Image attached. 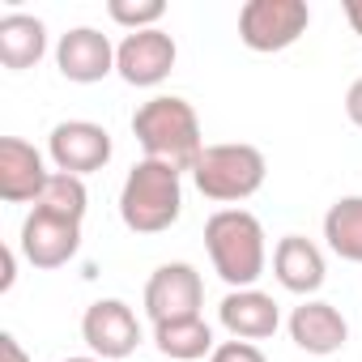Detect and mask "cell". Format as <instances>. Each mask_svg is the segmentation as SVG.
Segmentation results:
<instances>
[{
	"instance_id": "1",
	"label": "cell",
	"mask_w": 362,
	"mask_h": 362,
	"mask_svg": "<svg viewBox=\"0 0 362 362\" xmlns=\"http://www.w3.org/2000/svg\"><path fill=\"white\" fill-rule=\"evenodd\" d=\"M132 136L141 141L145 158L166 162L179 175L192 170L201 162V153H205L197 107L188 98H175V94H158V98L141 103L136 115H132Z\"/></svg>"
},
{
	"instance_id": "2",
	"label": "cell",
	"mask_w": 362,
	"mask_h": 362,
	"mask_svg": "<svg viewBox=\"0 0 362 362\" xmlns=\"http://www.w3.org/2000/svg\"><path fill=\"white\" fill-rule=\"evenodd\" d=\"M205 252H209L214 273L230 290H256V281L264 277V264H269L264 226L247 209H218L205 222Z\"/></svg>"
},
{
	"instance_id": "3",
	"label": "cell",
	"mask_w": 362,
	"mask_h": 362,
	"mask_svg": "<svg viewBox=\"0 0 362 362\" xmlns=\"http://www.w3.org/2000/svg\"><path fill=\"white\" fill-rule=\"evenodd\" d=\"M184 214V184H179V170L153 158H141L124 188H119V218L132 235H162L179 222Z\"/></svg>"
},
{
	"instance_id": "4",
	"label": "cell",
	"mask_w": 362,
	"mask_h": 362,
	"mask_svg": "<svg viewBox=\"0 0 362 362\" xmlns=\"http://www.w3.org/2000/svg\"><path fill=\"white\" fill-rule=\"evenodd\" d=\"M264 175H269V162L256 145L226 141V145H205L201 162L192 166V184L205 201L239 205L264 188Z\"/></svg>"
},
{
	"instance_id": "5",
	"label": "cell",
	"mask_w": 362,
	"mask_h": 362,
	"mask_svg": "<svg viewBox=\"0 0 362 362\" xmlns=\"http://www.w3.org/2000/svg\"><path fill=\"white\" fill-rule=\"evenodd\" d=\"M311 26L307 0H247L239 9V39L247 52L273 56L294 47Z\"/></svg>"
},
{
	"instance_id": "6",
	"label": "cell",
	"mask_w": 362,
	"mask_h": 362,
	"mask_svg": "<svg viewBox=\"0 0 362 362\" xmlns=\"http://www.w3.org/2000/svg\"><path fill=\"white\" fill-rule=\"evenodd\" d=\"M201 303H205V281L188 260L158 264L153 277L145 281V315L153 320V328L170 320H197Z\"/></svg>"
},
{
	"instance_id": "7",
	"label": "cell",
	"mask_w": 362,
	"mask_h": 362,
	"mask_svg": "<svg viewBox=\"0 0 362 362\" xmlns=\"http://www.w3.org/2000/svg\"><path fill=\"white\" fill-rule=\"evenodd\" d=\"M81 341L90 345L94 358L119 362V358L136 354V345H141V320H136V311L124 298H98L81 315Z\"/></svg>"
},
{
	"instance_id": "8",
	"label": "cell",
	"mask_w": 362,
	"mask_h": 362,
	"mask_svg": "<svg viewBox=\"0 0 362 362\" xmlns=\"http://www.w3.org/2000/svg\"><path fill=\"white\" fill-rule=\"evenodd\" d=\"M47 158L64 175H94L111 162V132L94 119H60L47 136Z\"/></svg>"
},
{
	"instance_id": "9",
	"label": "cell",
	"mask_w": 362,
	"mask_h": 362,
	"mask_svg": "<svg viewBox=\"0 0 362 362\" xmlns=\"http://www.w3.org/2000/svg\"><path fill=\"white\" fill-rule=\"evenodd\" d=\"M175 60H179V47L166 30H136V35H124V43L115 47V73L136 90L162 86Z\"/></svg>"
},
{
	"instance_id": "10",
	"label": "cell",
	"mask_w": 362,
	"mask_h": 362,
	"mask_svg": "<svg viewBox=\"0 0 362 362\" xmlns=\"http://www.w3.org/2000/svg\"><path fill=\"white\" fill-rule=\"evenodd\" d=\"M56 69L73 86H94V81H103V77L115 73V47H111V39L103 30L73 26L56 43Z\"/></svg>"
},
{
	"instance_id": "11",
	"label": "cell",
	"mask_w": 362,
	"mask_h": 362,
	"mask_svg": "<svg viewBox=\"0 0 362 362\" xmlns=\"http://www.w3.org/2000/svg\"><path fill=\"white\" fill-rule=\"evenodd\" d=\"M22 256L35 264V269H60L77 256L81 247V222H69V218H56V214H43V209H30L26 222H22Z\"/></svg>"
},
{
	"instance_id": "12",
	"label": "cell",
	"mask_w": 362,
	"mask_h": 362,
	"mask_svg": "<svg viewBox=\"0 0 362 362\" xmlns=\"http://www.w3.org/2000/svg\"><path fill=\"white\" fill-rule=\"evenodd\" d=\"M52 170L43 153L22 136H0V201L5 205H35L47 188Z\"/></svg>"
},
{
	"instance_id": "13",
	"label": "cell",
	"mask_w": 362,
	"mask_h": 362,
	"mask_svg": "<svg viewBox=\"0 0 362 362\" xmlns=\"http://www.w3.org/2000/svg\"><path fill=\"white\" fill-rule=\"evenodd\" d=\"M290 341H294L303 354L328 358V354L345 349L349 324H345V315H341L332 303H324V298H303V303L290 311Z\"/></svg>"
},
{
	"instance_id": "14",
	"label": "cell",
	"mask_w": 362,
	"mask_h": 362,
	"mask_svg": "<svg viewBox=\"0 0 362 362\" xmlns=\"http://www.w3.org/2000/svg\"><path fill=\"white\" fill-rule=\"evenodd\" d=\"M218 320L222 328L235 337V341H264L281 328V311H277V298L264 294V290H230L222 303H218Z\"/></svg>"
},
{
	"instance_id": "15",
	"label": "cell",
	"mask_w": 362,
	"mask_h": 362,
	"mask_svg": "<svg viewBox=\"0 0 362 362\" xmlns=\"http://www.w3.org/2000/svg\"><path fill=\"white\" fill-rule=\"evenodd\" d=\"M273 277L281 281V290L311 298V294L324 286V277H328L324 252H320L311 239H303V235H286V239H277V247H273Z\"/></svg>"
},
{
	"instance_id": "16",
	"label": "cell",
	"mask_w": 362,
	"mask_h": 362,
	"mask_svg": "<svg viewBox=\"0 0 362 362\" xmlns=\"http://www.w3.org/2000/svg\"><path fill=\"white\" fill-rule=\"evenodd\" d=\"M47 56V26L35 13H5L0 18V64L9 73H26Z\"/></svg>"
},
{
	"instance_id": "17",
	"label": "cell",
	"mask_w": 362,
	"mask_h": 362,
	"mask_svg": "<svg viewBox=\"0 0 362 362\" xmlns=\"http://www.w3.org/2000/svg\"><path fill=\"white\" fill-rule=\"evenodd\" d=\"M153 345L170 358V362H197L205 354H214V328L197 315V320H170L153 328Z\"/></svg>"
},
{
	"instance_id": "18",
	"label": "cell",
	"mask_w": 362,
	"mask_h": 362,
	"mask_svg": "<svg viewBox=\"0 0 362 362\" xmlns=\"http://www.w3.org/2000/svg\"><path fill=\"white\" fill-rule=\"evenodd\" d=\"M324 239L341 260L362 264V197H341L324 214Z\"/></svg>"
},
{
	"instance_id": "19",
	"label": "cell",
	"mask_w": 362,
	"mask_h": 362,
	"mask_svg": "<svg viewBox=\"0 0 362 362\" xmlns=\"http://www.w3.org/2000/svg\"><path fill=\"white\" fill-rule=\"evenodd\" d=\"M86 205H90V192L77 175H64V170H52L43 197L35 201V209L43 214H56V218H69V222H81L86 218Z\"/></svg>"
},
{
	"instance_id": "20",
	"label": "cell",
	"mask_w": 362,
	"mask_h": 362,
	"mask_svg": "<svg viewBox=\"0 0 362 362\" xmlns=\"http://www.w3.org/2000/svg\"><path fill=\"white\" fill-rule=\"evenodd\" d=\"M107 13L115 26H128V35H136V30H158V22L166 18V5L162 0H111Z\"/></svg>"
},
{
	"instance_id": "21",
	"label": "cell",
	"mask_w": 362,
	"mask_h": 362,
	"mask_svg": "<svg viewBox=\"0 0 362 362\" xmlns=\"http://www.w3.org/2000/svg\"><path fill=\"white\" fill-rule=\"evenodd\" d=\"M209 362H269V358H264V349L252 345V341H222V345L209 354Z\"/></svg>"
},
{
	"instance_id": "22",
	"label": "cell",
	"mask_w": 362,
	"mask_h": 362,
	"mask_svg": "<svg viewBox=\"0 0 362 362\" xmlns=\"http://www.w3.org/2000/svg\"><path fill=\"white\" fill-rule=\"evenodd\" d=\"M0 362H30V354L22 349V341L13 332H0Z\"/></svg>"
},
{
	"instance_id": "23",
	"label": "cell",
	"mask_w": 362,
	"mask_h": 362,
	"mask_svg": "<svg viewBox=\"0 0 362 362\" xmlns=\"http://www.w3.org/2000/svg\"><path fill=\"white\" fill-rule=\"evenodd\" d=\"M345 115H349V124H358L362 128V77L349 86V94H345Z\"/></svg>"
},
{
	"instance_id": "24",
	"label": "cell",
	"mask_w": 362,
	"mask_h": 362,
	"mask_svg": "<svg viewBox=\"0 0 362 362\" xmlns=\"http://www.w3.org/2000/svg\"><path fill=\"white\" fill-rule=\"evenodd\" d=\"M13 247H0V290H13Z\"/></svg>"
},
{
	"instance_id": "25",
	"label": "cell",
	"mask_w": 362,
	"mask_h": 362,
	"mask_svg": "<svg viewBox=\"0 0 362 362\" xmlns=\"http://www.w3.org/2000/svg\"><path fill=\"white\" fill-rule=\"evenodd\" d=\"M341 13H345V22H349V30L362 39V0H345L341 5Z\"/></svg>"
},
{
	"instance_id": "26",
	"label": "cell",
	"mask_w": 362,
	"mask_h": 362,
	"mask_svg": "<svg viewBox=\"0 0 362 362\" xmlns=\"http://www.w3.org/2000/svg\"><path fill=\"white\" fill-rule=\"evenodd\" d=\"M64 362H103V358H94V354H81V358H64Z\"/></svg>"
}]
</instances>
